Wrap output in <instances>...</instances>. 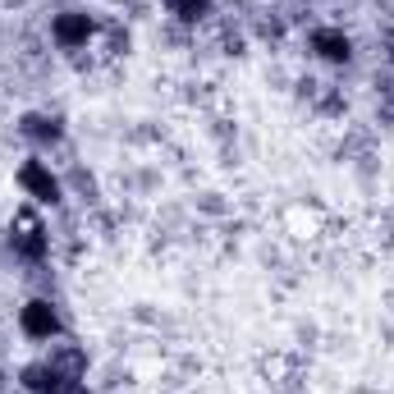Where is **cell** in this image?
<instances>
[{
  "label": "cell",
  "instance_id": "1",
  "mask_svg": "<svg viewBox=\"0 0 394 394\" xmlns=\"http://www.w3.org/2000/svg\"><path fill=\"white\" fill-rule=\"evenodd\" d=\"M28 326H32L37 335H46V331H55V317H51L41 303H32V312H28Z\"/></svg>",
  "mask_w": 394,
  "mask_h": 394
}]
</instances>
